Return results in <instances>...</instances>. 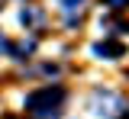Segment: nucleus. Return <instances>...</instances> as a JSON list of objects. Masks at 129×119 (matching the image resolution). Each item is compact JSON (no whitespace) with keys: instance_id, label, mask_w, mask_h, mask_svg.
Segmentation results:
<instances>
[{"instance_id":"1","label":"nucleus","mask_w":129,"mask_h":119,"mask_svg":"<svg viewBox=\"0 0 129 119\" xmlns=\"http://www.w3.org/2000/svg\"><path fill=\"white\" fill-rule=\"evenodd\" d=\"M64 100V90L61 87H45V90H36L26 97V109H32L39 119H55L58 116V103Z\"/></svg>"},{"instance_id":"2","label":"nucleus","mask_w":129,"mask_h":119,"mask_svg":"<svg viewBox=\"0 0 129 119\" xmlns=\"http://www.w3.org/2000/svg\"><path fill=\"white\" fill-rule=\"evenodd\" d=\"M123 45H119V42H107V45H94V55H103V58H119V55H123Z\"/></svg>"},{"instance_id":"3","label":"nucleus","mask_w":129,"mask_h":119,"mask_svg":"<svg viewBox=\"0 0 129 119\" xmlns=\"http://www.w3.org/2000/svg\"><path fill=\"white\" fill-rule=\"evenodd\" d=\"M58 3H61V10H68V13H71V10H78L84 0H58Z\"/></svg>"},{"instance_id":"4","label":"nucleus","mask_w":129,"mask_h":119,"mask_svg":"<svg viewBox=\"0 0 129 119\" xmlns=\"http://www.w3.org/2000/svg\"><path fill=\"white\" fill-rule=\"evenodd\" d=\"M23 23H39V13H36V10H26V13H23Z\"/></svg>"},{"instance_id":"5","label":"nucleus","mask_w":129,"mask_h":119,"mask_svg":"<svg viewBox=\"0 0 129 119\" xmlns=\"http://www.w3.org/2000/svg\"><path fill=\"white\" fill-rule=\"evenodd\" d=\"M0 45H3V35H0Z\"/></svg>"}]
</instances>
